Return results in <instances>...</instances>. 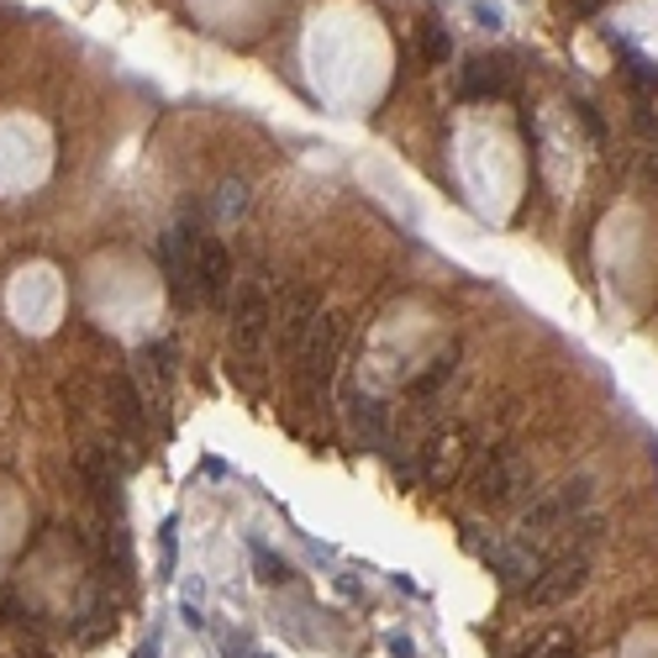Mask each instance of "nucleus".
Here are the masks:
<instances>
[{
    "label": "nucleus",
    "mask_w": 658,
    "mask_h": 658,
    "mask_svg": "<svg viewBox=\"0 0 658 658\" xmlns=\"http://www.w3.org/2000/svg\"><path fill=\"white\" fill-rule=\"evenodd\" d=\"M295 358V390H301V406L311 411H327L332 379H337V358H343V322L322 311V322L311 327V337L290 353Z\"/></svg>",
    "instance_id": "nucleus-1"
},
{
    "label": "nucleus",
    "mask_w": 658,
    "mask_h": 658,
    "mask_svg": "<svg viewBox=\"0 0 658 658\" xmlns=\"http://www.w3.org/2000/svg\"><path fill=\"white\" fill-rule=\"evenodd\" d=\"M269 332H274V295H269L263 280H248L233 311V375L259 379V358Z\"/></svg>",
    "instance_id": "nucleus-2"
},
{
    "label": "nucleus",
    "mask_w": 658,
    "mask_h": 658,
    "mask_svg": "<svg viewBox=\"0 0 658 658\" xmlns=\"http://www.w3.org/2000/svg\"><path fill=\"white\" fill-rule=\"evenodd\" d=\"M585 585H590V553L574 548V553H548L538 564V574L521 590H511V595H517V606H527V612H553V606H569Z\"/></svg>",
    "instance_id": "nucleus-3"
},
{
    "label": "nucleus",
    "mask_w": 658,
    "mask_h": 658,
    "mask_svg": "<svg viewBox=\"0 0 658 658\" xmlns=\"http://www.w3.org/2000/svg\"><path fill=\"white\" fill-rule=\"evenodd\" d=\"M590 517V479H564L559 490L538 495L527 511H521V532L527 538H553V532H574V521Z\"/></svg>",
    "instance_id": "nucleus-4"
},
{
    "label": "nucleus",
    "mask_w": 658,
    "mask_h": 658,
    "mask_svg": "<svg viewBox=\"0 0 658 658\" xmlns=\"http://www.w3.org/2000/svg\"><path fill=\"white\" fill-rule=\"evenodd\" d=\"M195 248H201V227H190V222L159 237V269H164L174 306H195Z\"/></svg>",
    "instance_id": "nucleus-5"
},
{
    "label": "nucleus",
    "mask_w": 658,
    "mask_h": 658,
    "mask_svg": "<svg viewBox=\"0 0 658 658\" xmlns=\"http://www.w3.org/2000/svg\"><path fill=\"white\" fill-rule=\"evenodd\" d=\"M470 490L479 506L500 511V506H511V500L527 490V464H521L517 453H506V447H490V453L479 459V470H474Z\"/></svg>",
    "instance_id": "nucleus-6"
},
{
    "label": "nucleus",
    "mask_w": 658,
    "mask_h": 658,
    "mask_svg": "<svg viewBox=\"0 0 658 658\" xmlns=\"http://www.w3.org/2000/svg\"><path fill=\"white\" fill-rule=\"evenodd\" d=\"M322 322V295L306 284H290L280 301H274V337L284 353H295L311 337V327Z\"/></svg>",
    "instance_id": "nucleus-7"
},
{
    "label": "nucleus",
    "mask_w": 658,
    "mask_h": 658,
    "mask_svg": "<svg viewBox=\"0 0 658 658\" xmlns=\"http://www.w3.org/2000/svg\"><path fill=\"white\" fill-rule=\"evenodd\" d=\"M227 290H233V259H227V248L212 233H201V248H195V301L222 306Z\"/></svg>",
    "instance_id": "nucleus-8"
},
{
    "label": "nucleus",
    "mask_w": 658,
    "mask_h": 658,
    "mask_svg": "<svg viewBox=\"0 0 658 658\" xmlns=\"http://www.w3.org/2000/svg\"><path fill=\"white\" fill-rule=\"evenodd\" d=\"M511 90V69L500 53H474L459 69V100H500Z\"/></svg>",
    "instance_id": "nucleus-9"
},
{
    "label": "nucleus",
    "mask_w": 658,
    "mask_h": 658,
    "mask_svg": "<svg viewBox=\"0 0 658 658\" xmlns=\"http://www.w3.org/2000/svg\"><path fill=\"white\" fill-rule=\"evenodd\" d=\"M79 474H85V485H90V495L106 506V511H117V500H121V470L111 464V453L106 447H90L85 459H79Z\"/></svg>",
    "instance_id": "nucleus-10"
},
{
    "label": "nucleus",
    "mask_w": 658,
    "mask_h": 658,
    "mask_svg": "<svg viewBox=\"0 0 658 658\" xmlns=\"http://www.w3.org/2000/svg\"><path fill=\"white\" fill-rule=\"evenodd\" d=\"M348 422H353V438H358L364 447H385V443H390V411H385L375 396H353Z\"/></svg>",
    "instance_id": "nucleus-11"
},
{
    "label": "nucleus",
    "mask_w": 658,
    "mask_h": 658,
    "mask_svg": "<svg viewBox=\"0 0 658 658\" xmlns=\"http://www.w3.org/2000/svg\"><path fill=\"white\" fill-rule=\"evenodd\" d=\"M417 53H422V64H432V69H443L447 58H453V32H447L443 17L427 11L422 22H417Z\"/></svg>",
    "instance_id": "nucleus-12"
},
{
    "label": "nucleus",
    "mask_w": 658,
    "mask_h": 658,
    "mask_svg": "<svg viewBox=\"0 0 658 658\" xmlns=\"http://www.w3.org/2000/svg\"><path fill=\"white\" fill-rule=\"evenodd\" d=\"M616 47V64H622V79L633 85L637 95H658V64L654 58H643L633 43H622V37H612Z\"/></svg>",
    "instance_id": "nucleus-13"
},
{
    "label": "nucleus",
    "mask_w": 658,
    "mask_h": 658,
    "mask_svg": "<svg viewBox=\"0 0 658 658\" xmlns=\"http://www.w3.org/2000/svg\"><path fill=\"white\" fill-rule=\"evenodd\" d=\"M111 417L121 432H142V396L132 390V379H111Z\"/></svg>",
    "instance_id": "nucleus-14"
},
{
    "label": "nucleus",
    "mask_w": 658,
    "mask_h": 658,
    "mask_svg": "<svg viewBox=\"0 0 658 658\" xmlns=\"http://www.w3.org/2000/svg\"><path fill=\"white\" fill-rule=\"evenodd\" d=\"M517 658H580V637L559 627V633L532 637V643H527V648H521Z\"/></svg>",
    "instance_id": "nucleus-15"
},
{
    "label": "nucleus",
    "mask_w": 658,
    "mask_h": 658,
    "mask_svg": "<svg viewBox=\"0 0 658 658\" xmlns=\"http://www.w3.org/2000/svg\"><path fill=\"white\" fill-rule=\"evenodd\" d=\"M254 574H259V585H290V580H295V569L284 564V559H274V553H269V548H263V542H254Z\"/></svg>",
    "instance_id": "nucleus-16"
},
{
    "label": "nucleus",
    "mask_w": 658,
    "mask_h": 658,
    "mask_svg": "<svg viewBox=\"0 0 658 658\" xmlns=\"http://www.w3.org/2000/svg\"><path fill=\"white\" fill-rule=\"evenodd\" d=\"M447 375H453V348L438 353V358H432V369L411 379V396H438V385H443Z\"/></svg>",
    "instance_id": "nucleus-17"
},
{
    "label": "nucleus",
    "mask_w": 658,
    "mask_h": 658,
    "mask_svg": "<svg viewBox=\"0 0 658 658\" xmlns=\"http://www.w3.org/2000/svg\"><path fill=\"white\" fill-rule=\"evenodd\" d=\"M174 553H180V538H174V521H164V532H159V580L174 574Z\"/></svg>",
    "instance_id": "nucleus-18"
},
{
    "label": "nucleus",
    "mask_w": 658,
    "mask_h": 658,
    "mask_svg": "<svg viewBox=\"0 0 658 658\" xmlns=\"http://www.w3.org/2000/svg\"><path fill=\"white\" fill-rule=\"evenodd\" d=\"M216 206H222V216H242V206H248V190H242V185H222V201H216Z\"/></svg>",
    "instance_id": "nucleus-19"
},
{
    "label": "nucleus",
    "mask_w": 658,
    "mask_h": 658,
    "mask_svg": "<svg viewBox=\"0 0 658 658\" xmlns=\"http://www.w3.org/2000/svg\"><path fill=\"white\" fill-rule=\"evenodd\" d=\"M601 6H606V0H564V11H569V17H580V22H585V17H595Z\"/></svg>",
    "instance_id": "nucleus-20"
},
{
    "label": "nucleus",
    "mask_w": 658,
    "mask_h": 658,
    "mask_svg": "<svg viewBox=\"0 0 658 658\" xmlns=\"http://www.w3.org/2000/svg\"><path fill=\"white\" fill-rule=\"evenodd\" d=\"M390 648H396L400 658H417V648H411V637H390Z\"/></svg>",
    "instance_id": "nucleus-21"
},
{
    "label": "nucleus",
    "mask_w": 658,
    "mask_h": 658,
    "mask_svg": "<svg viewBox=\"0 0 658 658\" xmlns=\"http://www.w3.org/2000/svg\"><path fill=\"white\" fill-rule=\"evenodd\" d=\"M138 658H159V633H153V637H148V643H142V648H138Z\"/></svg>",
    "instance_id": "nucleus-22"
},
{
    "label": "nucleus",
    "mask_w": 658,
    "mask_h": 658,
    "mask_svg": "<svg viewBox=\"0 0 658 658\" xmlns=\"http://www.w3.org/2000/svg\"><path fill=\"white\" fill-rule=\"evenodd\" d=\"M254 658H269V654H254Z\"/></svg>",
    "instance_id": "nucleus-23"
},
{
    "label": "nucleus",
    "mask_w": 658,
    "mask_h": 658,
    "mask_svg": "<svg viewBox=\"0 0 658 658\" xmlns=\"http://www.w3.org/2000/svg\"><path fill=\"white\" fill-rule=\"evenodd\" d=\"M11 658H17V654H11Z\"/></svg>",
    "instance_id": "nucleus-24"
}]
</instances>
